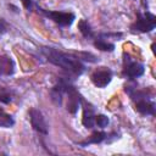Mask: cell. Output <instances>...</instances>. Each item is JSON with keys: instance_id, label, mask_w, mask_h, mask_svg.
<instances>
[{"instance_id": "6", "label": "cell", "mask_w": 156, "mask_h": 156, "mask_svg": "<svg viewBox=\"0 0 156 156\" xmlns=\"http://www.w3.org/2000/svg\"><path fill=\"white\" fill-rule=\"evenodd\" d=\"M111 78H112V72L110 69H101V71H96L95 73H93L91 82L98 88H104L111 82Z\"/></svg>"}, {"instance_id": "4", "label": "cell", "mask_w": 156, "mask_h": 156, "mask_svg": "<svg viewBox=\"0 0 156 156\" xmlns=\"http://www.w3.org/2000/svg\"><path fill=\"white\" fill-rule=\"evenodd\" d=\"M45 15L48 17H50L54 22H56L57 24L60 26H71L72 22L74 21V15L73 13H69V12H58V11H44Z\"/></svg>"}, {"instance_id": "17", "label": "cell", "mask_w": 156, "mask_h": 156, "mask_svg": "<svg viewBox=\"0 0 156 156\" xmlns=\"http://www.w3.org/2000/svg\"><path fill=\"white\" fill-rule=\"evenodd\" d=\"M6 30H7V26H6V22H5L2 18H0V35H1V34H4Z\"/></svg>"}, {"instance_id": "10", "label": "cell", "mask_w": 156, "mask_h": 156, "mask_svg": "<svg viewBox=\"0 0 156 156\" xmlns=\"http://www.w3.org/2000/svg\"><path fill=\"white\" fill-rule=\"evenodd\" d=\"M135 108L140 113H143V115H154V112H155V105H154V102H151L149 100H144V99L143 100H139L136 102Z\"/></svg>"}, {"instance_id": "13", "label": "cell", "mask_w": 156, "mask_h": 156, "mask_svg": "<svg viewBox=\"0 0 156 156\" xmlns=\"http://www.w3.org/2000/svg\"><path fill=\"white\" fill-rule=\"evenodd\" d=\"M78 27H79V30L82 32V34L84 35V37H93V30L90 29V26L88 24V22L87 21H84V20H80L79 21V23H78Z\"/></svg>"}, {"instance_id": "15", "label": "cell", "mask_w": 156, "mask_h": 156, "mask_svg": "<svg viewBox=\"0 0 156 156\" xmlns=\"http://www.w3.org/2000/svg\"><path fill=\"white\" fill-rule=\"evenodd\" d=\"M11 100H12V93L6 88L0 87V102L9 104Z\"/></svg>"}, {"instance_id": "7", "label": "cell", "mask_w": 156, "mask_h": 156, "mask_svg": "<svg viewBox=\"0 0 156 156\" xmlns=\"http://www.w3.org/2000/svg\"><path fill=\"white\" fill-rule=\"evenodd\" d=\"M144 73V66L139 62H129L128 65H126L124 68V74H127L129 78H138Z\"/></svg>"}, {"instance_id": "5", "label": "cell", "mask_w": 156, "mask_h": 156, "mask_svg": "<svg viewBox=\"0 0 156 156\" xmlns=\"http://www.w3.org/2000/svg\"><path fill=\"white\" fill-rule=\"evenodd\" d=\"M66 94H67V110L71 112V113H76L78 111V107H79V104L82 101L79 94L77 93V90L71 87L69 84L67 85V89H66Z\"/></svg>"}, {"instance_id": "12", "label": "cell", "mask_w": 156, "mask_h": 156, "mask_svg": "<svg viewBox=\"0 0 156 156\" xmlns=\"http://www.w3.org/2000/svg\"><path fill=\"white\" fill-rule=\"evenodd\" d=\"M13 118L0 108V127H11L13 126Z\"/></svg>"}, {"instance_id": "9", "label": "cell", "mask_w": 156, "mask_h": 156, "mask_svg": "<svg viewBox=\"0 0 156 156\" xmlns=\"http://www.w3.org/2000/svg\"><path fill=\"white\" fill-rule=\"evenodd\" d=\"M15 71V63L13 61L5 55L0 56V74H5V76H10Z\"/></svg>"}, {"instance_id": "11", "label": "cell", "mask_w": 156, "mask_h": 156, "mask_svg": "<svg viewBox=\"0 0 156 156\" xmlns=\"http://www.w3.org/2000/svg\"><path fill=\"white\" fill-rule=\"evenodd\" d=\"M106 138H107V134H106V133H104V132H94L87 140L82 141L80 145H82V146H85V145H88V144H99V143H101L102 140H105Z\"/></svg>"}, {"instance_id": "16", "label": "cell", "mask_w": 156, "mask_h": 156, "mask_svg": "<svg viewBox=\"0 0 156 156\" xmlns=\"http://www.w3.org/2000/svg\"><path fill=\"white\" fill-rule=\"evenodd\" d=\"M108 117L105 115H95V124H98V127L100 128H105L108 124Z\"/></svg>"}, {"instance_id": "2", "label": "cell", "mask_w": 156, "mask_h": 156, "mask_svg": "<svg viewBox=\"0 0 156 156\" xmlns=\"http://www.w3.org/2000/svg\"><path fill=\"white\" fill-rule=\"evenodd\" d=\"M156 26V17L150 13H140L138 16V20L132 24V29L133 30H138V32H151Z\"/></svg>"}, {"instance_id": "3", "label": "cell", "mask_w": 156, "mask_h": 156, "mask_svg": "<svg viewBox=\"0 0 156 156\" xmlns=\"http://www.w3.org/2000/svg\"><path fill=\"white\" fill-rule=\"evenodd\" d=\"M29 119H30V124L32 127L41 133V134H48V124H46V121L43 116V113L37 110V108H32L29 111Z\"/></svg>"}, {"instance_id": "14", "label": "cell", "mask_w": 156, "mask_h": 156, "mask_svg": "<svg viewBox=\"0 0 156 156\" xmlns=\"http://www.w3.org/2000/svg\"><path fill=\"white\" fill-rule=\"evenodd\" d=\"M94 44H95V46H96L99 50H102V51H113V49H115V45H113V44L107 43V41H104L102 39L96 40Z\"/></svg>"}, {"instance_id": "8", "label": "cell", "mask_w": 156, "mask_h": 156, "mask_svg": "<svg viewBox=\"0 0 156 156\" xmlns=\"http://www.w3.org/2000/svg\"><path fill=\"white\" fill-rule=\"evenodd\" d=\"M83 118H82V123L84 127L87 128H93L94 124H95V113H94V110L90 105L88 104H84L83 106Z\"/></svg>"}, {"instance_id": "1", "label": "cell", "mask_w": 156, "mask_h": 156, "mask_svg": "<svg viewBox=\"0 0 156 156\" xmlns=\"http://www.w3.org/2000/svg\"><path fill=\"white\" fill-rule=\"evenodd\" d=\"M41 52L46 57V60L61 68H63L66 72L73 76H80L84 71V66L80 63V61L68 54L57 51L52 48H43Z\"/></svg>"}]
</instances>
